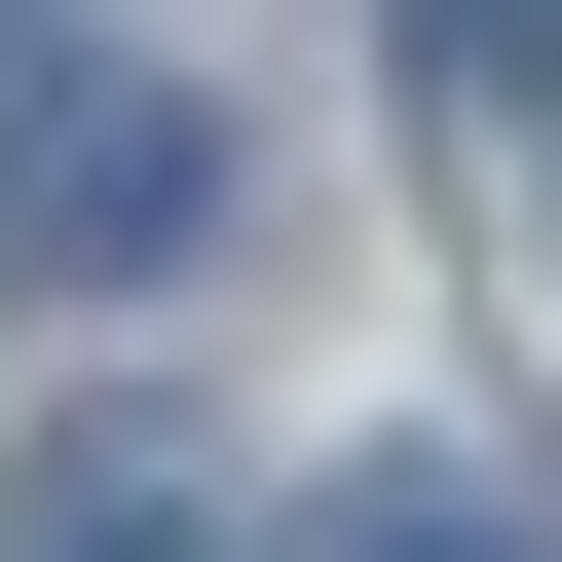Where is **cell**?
<instances>
[{"instance_id":"cell-4","label":"cell","mask_w":562,"mask_h":562,"mask_svg":"<svg viewBox=\"0 0 562 562\" xmlns=\"http://www.w3.org/2000/svg\"><path fill=\"white\" fill-rule=\"evenodd\" d=\"M413 38H450V76H525V38H562V0H413Z\"/></svg>"},{"instance_id":"cell-3","label":"cell","mask_w":562,"mask_h":562,"mask_svg":"<svg viewBox=\"0 0 562 562\" xmlns=\"http://www.w3.org/2000/svg\"><path fill=\"white\" fill-rule=\"evenodd\" d=\"M301 562H525V487H487V450H375V487H338Z\"/></svg>"},{"instance_id":"cell-5","label":"cell","mask_w":562,"mask_h":562,"mask_svg":"<svg viewBox=\"0 0 562 562\" xmlns=\"http://www.w3.org/2000/svg\"><path fill=\"white\" fill-rule=\"evenodd\" d=\"M0 38H38V0H0Z\"/></svg>"},{"instance_id":"cell-2","label":"cell","mask_w":562,"mask_h":562,"mask_svg":"<svg viewBox=\"0 0 562 562\" xmlns=\"http://www.w3.org/2000/svg\"><path fill=\"white\" fill-rule=\"evenodd\" d=\"M38 562H225V487L188 450H38Z\"/></svg>"},{"instance_id":"cell-1","label":"cell","mask_w":562,"mask_h":562,"mask_svg":"<svg viewBox=\"0 0 562 562\" xmlns=\"http://www.w3.org/2000/svg\"><path fill=\"white\" fill-rule=\"evenodd\" d=\"M188 188H225V150H188L150 76H38V113H0V262H188Z\"/></svg>"}]
</instances>
